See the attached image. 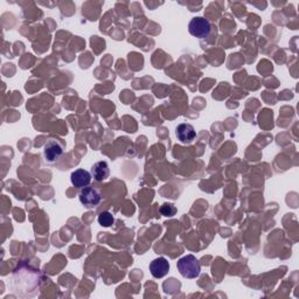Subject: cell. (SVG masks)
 I'll use <instances>...</instances> for the list:
<instances>
[{
	"instance_id": "1",
	"label": "cell",
	"mask_w": 299,
	"mask_h": 299,
	"mask_svg": "<svg viewBox=\"0 0 299 299\" xmlns=\"http://www.w3.org/2000/svg\"><path fill=\"white\" fill-rule=\"evenodd\" d=\"M177 268L181 273V276L188 278V280H193V278L199 277L201 272L200 262L193 255H187L180 259L177 263Z\"/></svg>"
},
{
	"instance_id": "2",
	"label": "cell",
	"mask_w": 299,
	"mask_h": 299,
	"mask_svg": "<svg viewBox=\"0 0 299 299\" xmlns=\"http://www.w3.org/2000/svg\"><path fill=\"white\" fill-rule=\"evenodd\" d=\"M188 31L193 36L199 37V39H205V37L210 34L211 26L210 23L206 18L198 16V18H193L190 20Z\"/></svg>"
},
{
	"instance_id": "3",
	"label": "cell",
	"mask_w": 299,
	"mask_h": 299,
	"mask_svg": "<svg viewBox=\"0 0 299 299\" xmlns=\"http://www.w3.org/2000/svg\"><path fill=\"white\" fill-rule=\"evenodd\" d=\"M78 198H80L81 203L86 208H94L101 202L102 199L98 190L91 186H87L84 188H82Z\"/></svg>"
},
{
	"instance_id": "4",
	"label": "cell",
	"mask_w": 299,
	"mask_h": 299,
	"mask_svg": "<svg viewBox=\"0 0 299 299\" xmlns=\"http://www.w3.org/2000/svg\"><path fill=\"white\" fill-rule=\"evenodd\" d=\"M63 155V148L61 145L54 139H49L47 143L45 144L44 147V156L48 163H54L59 158Z\"/></svg>"
},
{
	"instance_id": "5",
	"label": "cell",
	"mask_w": 299,
	"mask_h": 299,
	"mask_svg": "<svg viewBox=\"0 0 299 299\" xmlns=\"http://www.w3.org/2000/svg\"><path fill=\"white\" fill-rule=\"evenodd\" d=\"M150 271L156 278H163L169 271V263L165 257H158L150 263Z\"/></svg>"
},
{
	"instance_id": "6",
	"label": "cell",
	"mask_w": 299,
	"mask_h": 299,
	"mask_svg": "<svg viewBox=\"0 0 299 299\" xmlns=\"http://www.w3.org/2000/svg\"><path fill=\"white\" fill-rule=\"evenodd\" d=\"M176 135H177V138L180 140L181 143L184 144H189L192 143L195 136H197V132H195L194 127L190 125V124H180V125H178V127L176 129Z\"/></svg>"
},
{
	"instance_id": "7",
	"label": "cell",
	"mask_w": 299,
	"mask_h": 299,
	"mask_svg": "<svg viewBox=\"0 0 299 299\" xmlns=\"http://www.w3.org/2000/svg\"><path fill=\"white\" fill-rule=\"evenodd\" d=\"M70 180H72V184L77 187V188H84V187L89 186L91 181V173H89L86 169H76L72 173L70 176Z\"/></svg>"
},
{
	"instance_id": "8",
	"label": "cell",
	"mask_w": 299,
	"mask_h": 299,
	"mask_svg": "<svg viewBox=\"0 0 299 299\" xmlns=\"http://www.w3.org/2000/svg\"><path fill=\"white\" fill-rule=\"evenodd\" d=\"M109 174L110 169L106 161H98L91 167V176L94 177V179L96 181L105 180L109 177Z\"/></svg>"
},
{
	"instance_id": "9",
	"label": "cell",
	"mask_w": 299,
	"mask_h": 299,
	"mask_svg": "<svg viewBox=\"0 0 299 299\" xmlns=\"http://www.w3.org/2000/svg\"><path fill=\"white\" fill-rule=\"evenodd\" d=\"M98 223L101 224L102 227H110L115 222V218L110 211H103L98 215Z\"/></svg>"
},
{
	"instance_id": "10",
	"label": "cell",
	"mask_w": 299,
	"mask_h": 299,
	"mask_svg": "<svg viewBox=\"0 0 299 299\" xmlns=\"http://www.w3.org/2000/svg\"><path fill=\"white\" fill-rule=\"evenodd\" d=\"M160 213L163 214L164 217L171 218V217H174V215H176L177 208L172 205V203H164V205L161 206V208H160Z\"/></svg>"
}]
</instances>
